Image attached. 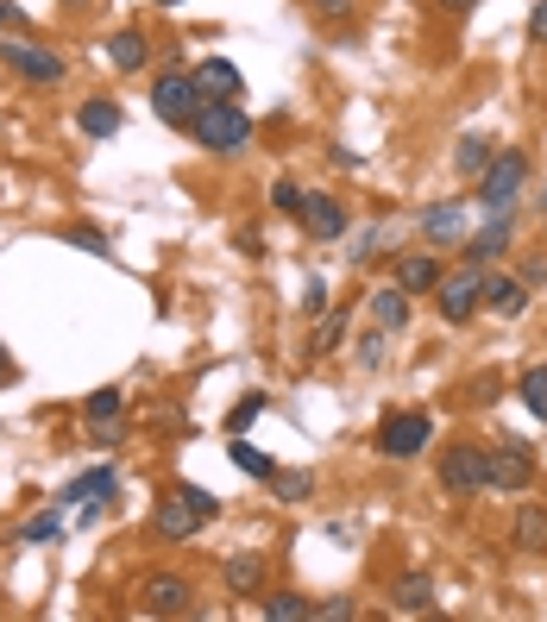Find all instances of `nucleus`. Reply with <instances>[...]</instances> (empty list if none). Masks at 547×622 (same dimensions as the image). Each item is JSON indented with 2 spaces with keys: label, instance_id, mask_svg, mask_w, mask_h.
I'll use <instances>...</instances> for the list:
<instances>
[{
  "label": "nucleus",
  "instance_id": "f257e3e1",
  "mask_svg": "<svg viewBox=\"0 0 547 622\" xmlns=\"http://www.w3.org/2000/svg\"><path fill=\"white\" fill-rule=\"evenodd\" d=\"M189 133H196V145L208 157H234L252 145V114L234 107V101H202L196 120H189Z\"/></svg>",
  "mask_w": 547,
  "mask_h": 622
},
{
  "label": "nucleus",
  "instance_id": "f03ea898",
  "mask_svg": "<svg viewBox=\"0 0 547 622\" xmlns=\"http://www.w3.org/2000/svg\"><path fill=\"white\" fill-rule=\"evenodd\" d=\"M434 309L447 328H466L472 314L485 309V265H466V271H453L434 283Z\"/></svg>",
  "mask_w": 547,
  "mask_h": 622
},
{
  "label": "nucleus",
  "instance_id": "7ed1b4c3",
  "mask_svg": "<svg viewBox=\"0 0 547 622\" xmlns=\"http://www.w3.org/2000/svg\"><path fill=\"white\" fill-rule=\"evenodd\" d=\"M523 183H528V157L523 152H497L478 176V201H485L491 215H509L516 201H523Z\"/></svg>",
  "mask_w": 547,
  "mask_h": 622
},
{
  "label": "nucleus",
  "instance_id": "20e7f679",
  "mask_svg": "<svg viewBox=\"0 0 547 622\" xmlns=\"http://www.w3.org/2000/svg\"><path fill=\"white\" fill-rule=\"evenodd\" d=\"M202 89H196V70H164V76L152 82V114L164 120V126H189L202 107Z\"/></svg>",
  "mask_w": 547,
  "mask_h": 622
},
{
  "label": "nucleus",
  "instance_id": "39448f33",
  "mask_svg": "<svg viewBox=\"0 0 547 622\" xmlns=\"http://www.w3.org/2000/svg\"><path fill=\"white\" fill-rule=\"evenodd\" d=\"M485 485L491 490H528L535 485V447L528 440H497V447H485Z\"/></svg>",
  "mask_w": 547,
  "mask_h": 622
},
{
  "label": "nucleus",
  "instance_id": "423d86ee",
  "mask_svg": "<svg viewBox=\"0 0 547 622\" xmlns=\"http://www.w3.org/2000/svg\"><path fill=\"white\" fill-rule=\"evenodd\" d=\"M429 440H434V422L422 408H403V415H391V422L378 428V453H384V459H415Z\"/></svg>",
  "mask_w": 547,
  "mask_h": 622
},
{
  "label": "nucleus",
  "instance_id": "0eeeda50",
  "mask_svg": "<svg viewBox=\"0 0 547 622\" xmlns=\"http://www.w3.org/2000/svg\"><path fill=\"white\" fill-rule=\"evenodd\" d=\"M441 490H447V497H472V490H485V447H478V440L447 447V459H441Z\"/></svg>",
  "mask_w": 547,
  "mask_h": 622
},
{
  "label": "nucleus",
  "instance_id": "6e6552de",
  "mask_svg": "<svg viewBox=\"0 0 547 622\" xmlns=\"http://www.w3.org/2000/svg\"><path fill=\"white\" fill-rule=\"evenodd\" d=\"M138 598H145V616H183V610L196 603V584L176 579V572H152Z\"/></svg>",
  "mask_w": 547,
  "mask_h": 622
},
{
  "label": "nucleus",
  "instance_id": "1a4fd4ad",
  "mask_svg": "<svg viewBox=\"0 0 547 622\" xmlns=\"http://www.w3.org/2000/svg\"><path fill=\"white\" fill-rule=\"evenodd\" d=\"M0 58L13 63L25 82H63V58L51 51V44H25V39H13V44H0Z\"/></svg>",
  "mask_w": 547,
  "mask_h": 622
},
{
  "label": "nucleus",
  "instance_id": "9d476101",
  "mask_svg": "<svg viewBox=\"0 0 547 622\" xmlns=\"http://www.w3.org/2000/svg\"><path fill=\"white\" fill-rule=\"evenodd\" d=\"M509 239H516V220L509 215H491V227H478V234H466V246H460V252H466V265H497V258L509 252Z\"/></svg>",
  "mask_w": 547,
  "mask_h": 622
},
{
  "label": "nucleus",
  "instance_id": "9b49d317",
  "mask_svg": "<svg viewBox=\"0 0 547 622\" xmlns=\"http://www.w3.org/2000/svg\"><path fill=\"white\" fill-rule=\"evenodd\" d=\"M302 227H309V239H340L347 234V208H340V195L328 189H309V201H302Z\"/></svg>",
  "mask_w": 547,
  "mask_h": 622
},
{
  "label": "nucleus",
  "instance_id": "f8f14e48",
  "mask_svg": "<svg viewBox=\"0 0 547 622\" xmlns=\"http://www.w3.org/2000/svg\"><path fill=\"white\" fill-rule=\"evenodd\" d=\"M422 239L429 246H466V208L460 201H434V208H422Z\"/></svg>",
  "mask_w": 547,
  "mask_h": 622
},
{
  "label": "nucleus",
  "instance_id": "ddd939ff",
  "mask_svg": "<svg viewBox=\"0 0 547 622\" xmlns=\"http://www.w3.org/2000/svg\"><path fill=\"white\" fill-rule=\"evenodd\" d=\"M523 309H528V283H523V277L485 271V314H497V321H516Z\"/></svg>",
  "mask_w": 547,
  "mask_h": 622
},
{
  "label": "nucleus",
  "instance_id": "4468645a",
  "mask_svg": "<svg viewBox=\"0 0 547 622\" xmlns=\"http://www.w3.org/2000/svg\"><path fill=\"white\" fill-rule=\"evenodd\" d=\"M196 89L208 101H234V95H246V76H239L227 58H202L196 63Z\"/></svg>",
  "mask_w": 547,
  "mask_h": 622
},
{
  "label": "nucleus",
  "instance_id": "2eb2a0df",
  "mask_svg": "<svg viewBox=\"0 0 547 622\" xmlns=\"http://www.w3.org/2000/svg\"><path fill=\"white\" fill-rule=\"evenodd\" d=\"M157 535H164V541H189V535H196L202 528V516L196 509H189V497H183V490H176V497H164V504H157Z\"/></svg>",
  "mask_w": 547,
  "mask_h": 622
},
{
  "label": "nucleus",
  "instance_id": "dca6fc26",
  "mask_svg": "<svg viewBox=\"0 0 547 622\" xmlns=\"http://www.w3.org/2000/svg\"><path fill=\"white\" fill-rule=\"evenodd\" d=\"M220 579H227L234 598H252L258 584H265V553H234V560L220 566Z\"/></svg>",
  "mask_w": 547,
  "mask_h": 622
},
{
  "label": "nucleus",
  "instance_id": "f3484780",
  "mask_svg": "<svg viewBox=\"0 0 547 622\" xmlns=\"http://www.w3.org/2000/svg\"><path fill=\"white\" fill-rule=\"evenodd\" d=\"M145 58H152V44L138 39V32H114V39H107V63H114L120 76H138Z\"/></svg>",
  "mask_w": 547,
  "mask_h": 622
},
{
  "label": "nucleus",
  "instance_id": "a211bd4d",
  "mask_svg": "<svg viewBox=\"0 0 547 622\" xmlns=\"http://www.w3.org/2000/svg\"><path fill=\"white\" fill-rule=\"evenodd\" d=\"M372 321H378L384 333H396L403 321H410V290H403V283H391V290H378V296H372Z\"/></svg>",
  "mask_w": 547,
  "mask_h": 622
},
{
  "label": "nucleus",
  "instance_id": "6ab92c4d",
  "mask_svg": "<svg viewBox=\"0 0 547 622\" xmlns=\"http://www.w3.org/2000/svg\"><path fill=\"white\" fill-rule=\"evenodd\" d=\"M76 126H82L89 138H114V133H120V107H114L107 95H101V101H82Z\"/></svg>",
  "mask_w": 547,
  "mask_h": 622
},
{
  "label": "nucleus",
  "instance_id": "aec40b11",
  "mask_svg": "<svg viewBox=\"0 0 547 622\" xmlns=\"http://www.w3.org/2000/svg\"><path fill=\"white\" fill-rule=\"evenodd\" d=\"M101 497H114V466H95V471H82L76 485L63 490V504H101Z\"/></svg>",
  "mask_w": 547,
  "mask_h": 622
},
{
  "label": "nucleus",
  "instance_id": "412c9836",
  "mask_svg": "<svg viewBox=\"0 0 547 622\" xmlns=\"http://www.w3.org/2000/svg\"><path fill=\"white\" fill-rule=\"evenodd\" d=\"M509 541L523 547V553H541L547 547V509L541 504H523V516H516V535Z\"/></svg>",
  "mask_w": 547,
  "mask_h": 622
},
{
  "label": "nucleus",
  "instance_id": "4be33fe9",
  "mask_svg": "<svg viewBox=\"0 0 547 622\" xmlns=\"http://www.w3.org/2000/svg\"><path fill=\"white\" fill-rule=\"evenodd\" d=\"M491 157H497V145L472 133V138H460V152H453V170H460V176H485Z\"/></svg>",
  "mask_w": 547,
  "mask_h": 622
},
{
  "label": "nucleus",
  "instance_id": "5701e85b",
  "mask_svg": "<svg viewBox=\"0 0 547 622\" xmlns=\"http://www.w3.org/2000/svg\"><path fill=\"white\" fill-rule=\"evenodd\" d=\"M391 603H396V610H410V616H415V610H429V603H434V584H429V572H410V579H396Z\"/></svg>",
  "mask_w": 547,
  "mask_h": 622
},
{
  "label": "nucleus",
  "instance_id": "b1692460",
  "mask_svg": "<svg viewBox=\"0 0 547 622\" xmlns=\"http://www.w3.org/2000/svg\"><path fill=\"white\" fill-rule=\"evenodd\" d=\"M396 283H403L410 296H422V290L441 283V265H434V258H403V265H396Z\"/></svg>",
  "mask_w": 547,
  "mask_h": 622
},
{
  "label": "nucleus",
  "instance_id": "393cba45",
  "mask_svg": "<svg viewBox=\"0 0 547 622\" xmlns=\"http://www.w3.org/2000/svg\"><path fill=\"white\" fill-rule=\"evenodd\" d=\"M234 466L246 471V478H258V485H271V478H277L271 459H265L258 447H246V434H234Z\"/></svg>",
  "mask_w": 547,
  "mask_h": 622
},
{
  "label": "nucleus",
  "instance_id": "a878e982",
  "mask_svg": "<svg viewBox=\"0 0 547 622\" xmlns=\"http://www.w3.org/2000/svg\"><path fill=\"white\" fill-rule=\"evenodd\" d=\"M309 610H314V603L296 598V591H271V598H265V616H271V622H309Z\"/></svg>",
  "mask_w": 547,
  "mask_h": 622
},
{
  "label": "nucleus",
  "instance_id": "bb28decb",
  "mask_svg": "<svg viewBox=\"0 0 547 622\" xmlns=\"http://www.w3.org/2000/svg\"><path fill=\"white\" fill-rule=\"evenodd\" d=\"M340 340H347V309H333V314H321V328H314V359H328V352H340Z\"/></svg>",
  "mask_w": 547,
  "mask_h": 622
},
{
  "label": "nucleus",
  "instance_id": "cd10ccee",
  "mask_svg": "<svg viewBox=\"0 0 547 622\" xmlns=\"http://www.w3.org/2000/svg\"><path fill=\"white\" fill-rule=\"evenodd\" d=\"M58 535H63V516H58V509H44V516H32V522L20 528V541H25V547H51Z\"/></svg>",
  "mask_w": 547,
  "mask_h": 622
},
{
  "label": "nucleus",
  "instance_id": "c85d7f7f",
  "mask_svg": "<svg viewBox=\"0 0 547 622\" xmlns=\"http://www.w3.org/2000/svg\"><path fill=\"white\" fill-rule=\"evenodd\" d=\"M309 490H314L309 471H277V478H271V497H277V504H302Z\"/></svg>",
  "mask_w": 547,
  "mask_h": 622
},
{
  "label": "nucleus",
  "instance_id": "c756f323",
  "mask_svg": "<svg viewBox=\"0 0 547 622\" xmlns=\"http://www.w3.org/2000/svg\"><path fill=\"white\" fill-rule=\"evenodd\" d=\"M516 390H523V403L535 408V415H547V365H528Z\"/></svg>",
  "mask_w": 547,
  "mask_h": 622
},
{
  "label": "nucleus",
  "instance_id": "7c9ffc66",
  "mask_svg": "<svg viewBox=\"0 0 547 622\" xmlns=\"http://www.w3.org/2000/svg\"><path fill=\"white\" fill-rule=\"evenodd\" d=\"M302 201H309V189H296L290 176H277L271 183V208L277 215H302Z\"/></svg>",
  "mask_w": 547,
  "mask_h": 622
},
{
  "label": "nucleus",
  "instance_id": "2f4dec72",
  "mask_svg": "<svg viewBox=\"0 0 547 622\" xmlns=\"http://www.w3.org/2000/svg\"><path fill=\"white\" fill-rule=\"evenodd\" d=\"M258 415H265V396H258V390H252L246 403H234V408H227V434H246V428H252V422H258Z\"/></svg>",
  "mask_w": 547,
  "mask_h": 622
},
{
  "label": "nucleus",
  "instance_id": "473e14b6",
  "mask_svg": "<svg viewBox=\"0 0 547 622\" xmlns=\"http://www.w3.org/2000/svg\"><path fill=\"white\" fill-rule=\"evenodd\" d=\"M114 415H120V390H95V396H89V422H101V428H107Z\"/></svg>",
  "mask_w": 547,
  "mask_h": 622
},
{
  "label": "nucleus",
  "instance_id": "72a5a7b5",
  "mask_svg": "<svg viewBox=\"0 0 547 622\" xmlns=\"http://www.w3.org/2000/svg\"><path fill=\"white\" fill-rule=\"evenodd\" d=\"M309 616H321V622H352L359 610H352V598H328V603H314Z\"/></svg>",
  "mask_w": 547,
  "mask_h": 622
},
{
  "label": "nucleus",
  "instance_id": "f704fd0d",
  "mask_svg": "<svg viewBox=\"0 0 547 622\" xmlns=\"http://www.w3.org/2000/svg\"><path fill=\"white\" fill-rule=\"evenodd\" d=\"M378 246H384V227H365V234H359V246H352V265H372Z\"/></svg>",
  "mask_w": 547,
  "mask_h": 622
},
{
  "label": "nucleus",
  "instance_id": "c9c22d12",
  "mask_svg": "<svg viewBox=\"0 0 547 622\" xmlns=\"http://www.w3.org/2000/svg\"><path fill=\"white\" fill-rule=\"evenodd\" d=\"M359 365H365V371H372V365H384V328L359 340Z\"/></svg>",
  "mask_w": 547,
  "mask_h": 622
},
{
  "label": "nucleus",
  "instance_id": "e433bc0d",
  "mask_svg": "<svg viewBox=\"0 0 547 622\" xmlns=\"http://www.w3.org/2000/svg\"><path fill=\"white\" fill-rule=\"evenodd\" d=\"M183 497H189V509H196L202 522H215V516H220V504H215V490H196V485H189V490H183Z\"/></svg>",
  "mask_w": 547,
  "mask_h": 622
},
{
  "label": "nucleus",
  "instance_id": "4c0bfd02",
  "mask_svg": "<svg viewBox=\"0 0 547 622\" xmlns=\"http://www.w3.org/2000/svg\"><path fill=\"white\" fill-rule=\"evenodd\" d=\"M528 39L547 44V0H535V7H528Z\"/></svg>",
  "mask_w": 547,
  "mask_h": 622
},
{
  "label": "nucleus",
  "instance_id": "58836bf2",
  "mask_svg": "<svg viewBox=\"0 0 547 622\" xmlns=\"http://www.w3.org/2000/svg\"><path fill=\"white\" fill-rule=\"evenodd\" d=\"M70 246H82V252H107V239L89 234V227H76V234H70Z\"/></svg>",
  "mask_w": 547,
  "mask_h": 622
},
{
  "label": "nucleus",
  "instance_id": "ea45409f",
  "mask_svg": "<svg viewBox=\"0 0 547 622\" xmlns=\"http://www.w3.org/2000/svg\"><path fill=\"white\" fill-rule=\"evenodd\" d=\"M523 283H528V290H541V283H547V258H528V265H523Z\"/></svg>",
  "mask_w": 547,
  "mask_h": 622
},
{
  "label": "nucleus",
  "instance_id": "a19ab883",
  "mask_svg": "<svg viewBox=\"0 0 547 622\" xmlns=\"http://www.w3.org/2000/svg\"><path fill=\"white\" fill-rule=\"evenodd\" d=\"M347 7H352V0H314V13H321V20H347Z\"/></svg>",
  "mask_w": 547,
  "mask_h": 622
},
{
  "label": "nucleus",
  "instance_id": "79ce46f5",
  "mask_svg": "<svg viewBox=\"0 0 547 622\" xmlns=\"http://www.w3.org/2000/svg\"><path fill=\"white\" fill-rule=\"evenodd\" d=\"M302 309H309V314H328V290H321V283H309V296H302Z\"/></svg>",
  "mask_w": 547,
  "mask_h": 622
},
{
  "label": "nucleus",
  "instance_id": "37998d69",
  "mask_svg": "<svg viewBox=\"0 0 547 622\" xmlns=\"http://www.w3.org/2000/svg\"><path fill=\"white\" fill-rule=\"evenodd\" d=\"M13 25H20V7H7V0H0V32H13Z\"/></svg>",
  "mask_w": 547,
  "mask_h": 622
},
{
  "label": "nucleus",
  "instance_id": "c03bdc74",
  "mask_svg": "<svg viewBox=\"0 0 547 622\" xmlns=\"http://www.w3.org/2000/svg\"><path fill=\"white\" fill-rule=\"evenodd\" d=\"M441 7H447V13H472V7H478V0H441Z\"/></svg>",
  "mask_w": 547,
  "mask_h": 622
},
{
  "label": "nucleus",
  "instance_id": "a18cd8bd",
  "mask_svg": "<svg viewBox=\"0 0 547 622\" xmlns=\"http://www.w3.org/2000/svg\"><path fill=\"white\" fill-rule=\"evenodd\" d=\"M7 377H13V359H7V346H0V384H7Z\"/></svg>",
  "mask_w": 547,
  "mask_h": 622
},
{
  "label": "nucleus",
  "instance_id": "49530a36",
  "mask_svg": "<svg viewBox=\"0 0 547 622\" xmlns=\"http://www.w3.org/2000/svg\"><path fill=\"white\" fill-rule=\"evenodd\" d=\"M541 227H547V195H541Z\"/></svg>",
  "mask_w": 547,
  "mask_h": 622
},
{
  "label": "nucleus",
  "instance_id": "de8ad7c7",
  "mask_svg": "<svg viewBox=\"0 0 547 622\" xmlns=\"http://www.w3.org/2000/svg\"><path fill=\"white\" fill-rule=\"evenodd\" d=\"M157 7H183V0H157Z\"/></svg>",
  "mask_w": 547,
  "mask_h": 622
},
{
  "label": "nucleus",
  "instance_id": "09e8293b",
  "mask_svg": "<svg viewBox=\"0 0 547 622\" xmlns=\"http://www.w3.org/2000/svg\"><path fill=\"white\" fill-rule=\"evenodd\" d=\"M70 7H82V0H70Z\"/></svg>",
  "mask_w": 547,
  "mask_h": 622
},
{
  "label": "nucleus",
  "instance_id": "8fccbe9b",
  "mask_svg": "<svg viewBox=\"0 0 547 622\" xmlns=\"http://www.w3.org/2000/svg\"><path fill=\"white\" fill-rule=\"evenodd\" d=\"M541 422H547V415H541Z\"/></svg>",
  "mask_w": 547,
  "mask_h": 622
}]
</instances>
